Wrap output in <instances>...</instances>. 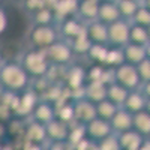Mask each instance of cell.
<instances>
[{
    "mask_svg": "<svg viewBox=\"0 0 150 150\" xmlns=\"http://www.w3.org/2000/svg\"><path fill=\"white\" fill-rule=\"evenodd\" d=\"M32 78L18 62V59H5L0 66V87L2 92L23 93L30 89Z\"/></svg>",
    "mask_w": 150,
    "mask_h": 150,
    "instance_id": "cell-1",
    "label": "cell"
},
{
    "mask_svg": "<svg viewBox=\"0 0 150 150\" xmlns=\"http://www.w3.org/2000/svg\"><path fill=\"white\" fill-rule=\"evenodd\" d=\"M17 59L21 63V66L26 69V72L30 75L32 80L47 77L50 72V68H51L47 53L42 51V50L32 48V47H27L26 50H23Z\"/></svg>",
    "mask_w": 150,
    "mask_h": 150,
    "instance_id": "cell-2",
    "label": "cell"
},
{
    "mask_svg": "<svg viewBox=\"0 0 150 150\" xmlns=\"http://www.w3.org/2000/svg\"><path fill=\"white\" fill-rule=\"evenodd\" d=\"M26 39L29 47L47 51L50 47L60 41L62 38L57 26H30L26 35Z\"/></svg>",
    "mask_w": 150,
    "mask_h": 150,
    "instance_id": "cell-3",
    "label": "cell"
},
{
    "mask_svg": "<svg viewBox=\"0 0 150 150\" xmlns=\"http://www.w3.org/2000/svg\"><path fill=\"white\" fill-rule=\"evenodd\" d=\"M47 57H48V62L51 66H71L75 63V56L74 50L71 47V44L65 39H60L57 41L54 45H51L48 50H47Z\"/></svg>",
    "mask_w": 150,
    "mask_h": 150,
    "instance_id": "cell-4",
    "label": "cell"
},
{
    "mask_svg": "<svg viewBox=\"0 0 150 150\" xmlns=\"http://www.w3.org/2000/svg\"><path fill=\"white\" fill-rule=\"evenodd\" d=\"M114 83H119L128 90H138L143 84V80L140 77L138 68L129 63H123L114 69Z\"/></svg>",
    "mask_w": 150,
    "mask_h": 150,
    "instance_id": "cell-5",
    "label": "cell"
},
{
    "mask_svg": "<svg viewBox=\"0 0 150 150\" xmlns=\"http://www.w3.org/2000/svg\"><path fill=\"white\" fill-rule=\"evenodd\" d=\"M129 35H131V21L122 18L108 26V44L111 47L123 48L126 44H129Z\"/></svg>",
    "mask_w": 150,
    "mask_h": 150,
    "instance_id": "cell-6",
    "label": "cell"
},
{
    "mask_svg": "<svg viewBox=\"0 0 150 150\" xmlns=\"http://www.w3.org/2000/svg\"><path fill=\"white\" fill-rule=\"evenodd\" d=\"M57 27H59V32H60V38L68 41V42L75 39L77 36L86 33V23L83 20H80L77 15L63 18L62 21H59Z\"/></svg>",
    "mask_w": 150,
    "mask_h": 150,
    "instance_id": "cell-7",
    "label": "cell"
},
{
    "mask_svg": "<svg viewBox=\"0 0 150 150\" xmlns=\"http://www.w3.org/2000/svg\"><path fill=\"white\" fill-rule=\"evenodd\" d=\"M86 129H87V137H89L93 143H101L105 138H108V137L114 135L111 123L108 120H102L99 117H96L89 125H86Z\"/></svg>",
    "mask_w": 150,
    "mask_h": 150,
    "instance_id": "cell-8",
    "label": "cell"
},
{
    "mask_svg": "<svg viewBox=\"0 0 150 150\" xmlns=\"http://www.w3.org/2000/svg\"><path fill=\"white\" fill-rule=\"evenodd\" d=\"M54 119H56V105L45 101V99H39V102L36 104L35 110L32 111V114L29 117V120L45 125V126Z\"/></svg>",
    "mask_w": 150,
    "mask_h": 150,
    "instance_id": "cell-9",
    "label": "cell"
},
{
    "mask_svg": "<svg viewBox=\"0 0 150 150\" xmlns=\"http://www.w3.org/2000/svg\"><path fill=\"white\" fill-rule=\"evenodd\" d=\"M39 96H38L32 89H27L26 92H23L18 95V108L15 111V117H23L29 120L32 111L35 110L36 104L39 102Z\"/></svg>",
    "mask_w": 150,
    "mask_h": 150,
    "instance_id": "cell-10",
    "label": "cell"
},
{
    "mask_svg": "<svg viewBox=\"0 0 150 150\" xmlns=\"http://www.w3.org/2000/svg\"><path fill=\"white\" fill-rule=\"evenodd\" d=\"M98 117L96 104L89 99H78L75 101V120L81 125H89Z\"/></svg>",
    "mask_w": 150,
    "mask_h": 150,
    "instance_id": "cell-11",
    "label": "cell"
},
{
    "mask_svg": "<svg viewBox=\"0 0 150 150\" xmlns=\"http://www.w3.org/2000/svg\"><path fill=\"white\" fill-rule=\"evenodd\" d=\"M86 84H87V66H81L77 63L71 65L66 72L65 86L69 90H77V89H83Z\"/></svg>",
    "mask_w": 150,
    "mask_h": 150,
    "instance_id": "cell-12",
    "label": "cell"
},
{
    "mask_svg": "<svg viewBox=\"0 0 150 150\" xmlns=\"http://www.w3.org/2000/svg\"><path fill=\"white\" fill-rule=\"evenodd\" d=\"M23 138L30 143H36V144H44L47 146L48 141V134H47V126L41 123H36L32 120L26 122V129H24Z\"/></svg>",
    "mask_w": 150,
    "mask_h": 150,
    "instance_id": "cell-13",
    "label": "cell"
},
{
    "mask_svg": "<svg viewBox=\"0 0 150 150\" xmlns=\"http://www.w3.org/2000/svg\"><path fill=\"white\" fill-rule=\"evenodd\" d=\"M86 35L92 44H108V24L101 20H95L86 24Z\"/></svg>",
    "mask_w": 150,
    "mask_h": 150,
    "instance_id": "cell-14",
    "label": "cell"
},
{
    "mask_svg": "<svg viewBox=\"0 0 150 150\" xmlns=\"http://www.w3.org/2000/svg\"><path fill=\"white\" fill-rule=\"evenodd\" d=\"M71 131V125L62 122L59 119H54L47 125V134L50 143H66Z\"/></svg>",
    "mask_w": 150,
    "mask_h": 150,
    "instance_id": "cell-15",
    "label": "cell"
},
{
    "mask_svg": "<svg viewBox=\"0 0 150 150\" xmlns=\"http://www.w3.org/2000/svg\"><path fill=\"white\" fill-rule=\"evenodd\" d=\"M99 0H78V8H77V17L83 20L86 24L98 20L99 17Z\"/></svg>",
    "mask_w": 150,
    "mask_h": 150,
    "instance_id": "cell-16",
    "label": "cell"
},
{
    "mask_svg": "<svg viewBox=\"0 0 150 150\" xmlns=\"http://www.w3.org/2000/svg\"><path fill=\"white\" fill-rule=\"evenodd\" d=\"M111 126L116 135L128 132L131 129H134V114H131L129 111H126L125 108H119V111L116 112V116L111 119Z\"/></svg>",
    "mask_w": 150,
    "mask_h": 150,
    "instance_id": "cell-17",
    "label": "cell"
},
{
    "mask_svg": "<svg viewBox=\"0 0 150 150\" xmlns=\"http://www.w3.org/2000/svg\"><path fill=\"white\" fill-rule=\"evenodd\" d=\"M123 54H125V60L126 63L138 66L141 62H144L147 59V50L143 45H137V44H126L123 47Z\"/></svg>",
    "mask_w": 150,
    "mask_h": 150,
    "instance_id": "cell-18",
    "label": "cell"
},
{
    "mask_svg": "<svg viewBox=\"0 0 150 150\" xmlns=\"http://www.w3.org/2000/svg\"><path fill=\"white\" fill-rule=\"evenodd\" d=\"M117 140L120 144L122 150H140L143 143H144V137H141L137 131L131 129L128 132H123L117 135Z\"/></svg>",
    "mask_w": 150,
    "mask_h": 150,
    "instance_id": "cell-19",
    "label": "cell"
},
{
    "mask_svg": "<svg viewBox=\"0 0 150 150\" xmlns=\"http://www.w3.org/2000/svg\"><path fill=\"white\" fill-rule=\"evenodd\" d=\"M146 104H147V98L141 93V90H131L126 101H125L123 107L126 111H129L131 114H137L140 111H144L146 110Z\"/></svg>",
    "mask_w": 150,
    "mask_h": 150,
    "instance_id": "cell-20",
    "label": "cell"
},
{
    "mask_svg": "<svg viewBox=\"0 0 150 150\" xmlns=\"http://www.w3.org/2000/svg\"><path fill=\"white\" fill-rule=\"evenodd\" d=\"M30 20H32V26H57L59 24L54 9L50 6H45L38 12H35V14H32Z\"/></svg>",
    "mask_w": 150,
    "mask_h": 150,
    "instance_id": "cell-21",
    "label": "cell"
},
{
    "mask_svg": "<svg viewBox=\"0 0 150 150\" xmlns=\"http://www.w3.org/2000/svg\"><path fill=\"white\" fill-rule=\"evenodd\" d=\"M56 119L65 122L68 125L77 123L75 120V101L74 99H65L56 105Z\"/></svg>",
    "mask_w": 150,
    "mask_h": 150,
    "instance_id": "cell-22",
    "label": "cell"
},
{
    "mask_svg": "<svg viewBox=\"0 0 150 150\" xmlns=\"http://www.w3.org/2000/svg\"><path fill=\"white\" fill-rule=\"evenodd\" d=\"M98 20H101L105 24H112L119 20H122L120 11L117 3H111V2H101V6H99V17Z\"/></svg>",
    "mask_w": 150,
    "mask_h": 150,
    "instance_id": "cell-23",
    "label": "cell"
},
{
    "mask_svg": "<svg viewBox=\"0 0 150 150\" xmlns=\"http://www.w3.org/2000/svg\"><path fill=\"white\" fill-rule=\"evenodd\" d=\"M107 89L108 86H105L104 83H87L84 87V98L98 104L107 99Z\"/></svg>",
    "mask_w": 150,
    "mask_h": 150,
    "instance_id": "cell-24",
    "label": "cell"
},
{
    "mask_svg": "<svg viewBox=\"0 0 150 150\" xmlns=\"http://www.w3.org/2000/svg\"><path fill=\"white\" fill-rule=\"evenodd\" d=\"M77 8H78V0H57L53 9L57 15V20L62 21L63 18L77 15Z\"/></svg>",
    "mask_w": 150,
    "mask_h": 150,
    "instance_id": "cell-25",
    "label": "cell"
},
{
    "mask_svg": "<svg viewBox=\"0 0 150 150\" xmlns=\"http://www.w3.org/2000/svg\"><path fill=\"white\" fill-rule=\"evenodd\" d=\"M110 51V45L105 44H93L87 53L86 59L89 63H96V65H105V60Z\"/></svg>",
    "mask_w": 150,
    "mask_h": 150,
    "instance_id": "cell-26",
    "label": "cell"
},
{
    "mask_svg": "<svg viewBox=\"0 0 150 150\" xmlns=\"http://www.w3.org/2000/svg\"><path fill=\"white\" fill-rule=\"evenodd\" d=\"M129 92L131 90H128L126 87L120 86L119 83H111L108 86V89H107V99H110L111 102H114L119 107H123Z\"/></svg>",
    "mask_w": 150,
    "mask_h": 150,
    "instance_id": "cell-27",
    "label": "cell"
},
{
    "mask_svg": "<svg viewBox=\"0 0 150 150\" xmlns=\"http://www.w3.org/2000/svg\"><path fill=\"white\" fill-rule=\"evenodd\" d=\"M134 131H137L144 138H150V112L140 111L134 114Z\"/></svg>",
    "mask_w": 150,
    "mask_h": 150,
    "instance_id": "cell-28",
    "label": "cell"
},
{
    "mask_svg": "<svg viewBox=\"0 0 150 150\" xmlns=\"http://www.w3.org/2000/svg\"><path fill=\"white\" fill-rule=\"evenodd\" d=\"M129 42H131V44H137V45L147 47V45L150 44V38H149V30H147V27H143V26H138V24L131 23Z\"/></svg>",
    "mask_w": 150,
    "mask_h": 150,
    "instance_id": "cell-29",
    "label": "cell"
},
{
    "mask_svg": "<svg viewBox=\"0 0 150 150\" xmlns=\"http://www.w3.org/2000/svg\"><path fill=\"white\" fill-rule=\"evenodd\" d=\"M119 105H116L114 102H111L110 99H104V101L98 102L96 104V112H98V117L102 119V120H108L111 122V119L116 116V112L119 111Z\"/></svg>",
    "mask_w": 150,
    "mask_h": 150,
    "instance_id": "cell-30",
    "label": "cell"
},
{
    "mask_svg": "<svg viewBox=\"0 0 150 150\" xmlns=\"http://www.w3.org/2000/svg\"><path fill=\"white\" fill-rule=\"evenodd\" d=\"M117 6H119L122 18L128 20V21H132V18L137 14V11L140 9L141 3L138 2V0H119Z\"/></svg>",
    "mask_w": 150,
    "mask_h": 150,
    "instance_id": "cell-31",
    "label": "cell"
},
{
    "mask_svg": "<svg viewBox=\"0 0 150 150\" xmlns=\"http://www.w3.org/2000/svg\"><path fill=\"white\" fill-rule=\"evenodd\" d=\"M69 44H71V47H72V50H74V53H75L77 57H86L87 53H89V50H90V47L93 45L86 33L77 36L72 41H69Z\"/></svg>",
    "mask_w": 150,
    "mask_h": 150,
    "instance_id": "cell-32",
    "label": "cell"
},
{
    "mask_svg": "<svg viewBox=\"0 0 150 150\" xmlns=\"http://www.w3.org/2000/svg\"><path fill=\"white\" fill-rule=\"evenodd\" d=\"M123 63H126L125 54H123V48L110 45V51H108V56H107V60H105V66H108L111 69H116Z\"/></svg>",
    "mask_w": 150,
    "mask_h": 150,
    "instance_id": "cell-33",
    "label": "cell"
},
{
    "mask_svg": "<svg viewBox=\"0 0 150 150\" xmlns=\"http://www.w3.org/2000/svg\"><path fill=\"white\" fill-rule=\"evenodd\" d=\"M87 138V129H86V125L81 123H74L71 125V131H69V137H68V143L75 147L77 144H80L83 140Z\"/></svg>",
    "mask_w": 150,
    "mask_h": 150,
    "instance_id": "cell-34",
    "label": "cell"
},
{
    "mask_svg": "<svg viewBox=\"0 0 150 150\" xmlns=\"http://www.w3.org/2000/svg\"><path fill=\"white\" fill-rule=\"evenodd\" d=\"M134 24H138V26H143V27H150V11L146 8V6H140V9L137 11L135 17L132 18Z\"/></svg>",
    "mask_w": 150,
    "mask_h": 150,
    "instance_id": "cell-35",
    "label": "cell"
},
{
    "mask_svg": "<svg viewBox=\"0 0 150 150\" xmlns=\"http://www.w3.org/2000/svg\"><path fill=\"white\" fill-rule=\"evenodd\" d=\"M96 150H122L119 140H117V135H111L108 138H105L101 143H96Z\"/></svg>",
    "mask_w": 150,
    "mask_h": 150,
    "instance_id": "cell-36",
    "label": "cell"
},
{
    "mask_svg": "<svg viewBox=\"0 0 150 150\" xmlns=\"http://www.w3.org/2000/svg\"><path fill=\"white\" fill-rule=\"evenodd\" d=\"M45 6H47L45 5V0H26V2L21 5V8L26 11L29 15L35 14V12H38L39 9H42Z\"/></svg>",
    "mask_w": 150,
    "mask_h": 150,
    "instance_id": "cell-37",
    "label": "cell"
},
{
    "mask_svg": "<svg viewBox=\"0 0 150 150\" xmlns=\"http://www.w3.org/2000/svg\"><path fill=\"white\" fill-rule=\"evenodd\" d=\"M137 68H138V72H140V77H141L143 83L150 81V59H146L144 62H141Z\"/></svg>",
    "mask_w": 150,
    "mask_h": 150,
    "instance_id": "cell-38",
    "label": "cell"
},
{
    "mask_svg": "<svg viewBox=\"0 0 150 150\" xmlns=\"http://www.w3.org/2000/svg\"><path fill=\"white\" fill-rule=\"evenodd\" d=\"M9 27V17H8V12L2 8L0 9V33H6Z\"/></svg>",
    "mask_w": 150,
    "mask_h": 150,
    "instance_id": "cell-39",
    "label": "cell"
},
{
    "mask_svg": "<svg viewBox=\"0 0 150 150\" xmlns=\"http://www.w3.org/2000/svg\"><path fill=\"white\" fill-rule=\"evenodd\" d=\"M18 150H47V146L30 143V141H26V140L23 138V144L18 147Z\"/></svg>",
    "mask_w": 150,
    "mask_h": 150,
    "instance_id": "cell-40",
    "label": "cell"
},
{
    "mask_svg": "<svg viewBox=\"0 0 150 150\" xmlns=\"http://www.w3.org/2000/svg\"><path fill=\"white\" fill-rule=\"evenodd\" d=\"M47 150H74V147L66 141V143H48Z\"/></svg>",
    "mask_w": 150,
    "mask_h": 150,
    "instance_id": "cell-41",
    "label": "cell"
},
{
    "mask_svg": "<svg viewBox=\"0 0 150 150\" xmlns=\"http://www.w3.org/2000/svg\"><path fill=\"white\" fill-rule=\"evenodd\" d=\"M140 90H141V93L149 99V98H150V81H144V83L141 84V87H140Z\"/></svg>",
    "mask_w": 150,
    "mask_h": 150,
    "instance_id": "cell-42",
    "label": "cell"
},
{
    "mask_svg": "<svg viewBox=\"0 0 150 150\" xmlns=\"http://www.w3.org/2000/svg\"><path fill=\"white\" fill-rule=\"evenodd\" d=\"M140 150H150V138H146Z\"/></svg>",
    "mask_w": 150,
    "mask_h": 150,
    "instance_id": "cell-43",
    "label": "cell"
},
{
    "mask_svg": "<svg viewBox=\"0 0 150 150\" xmlns=\"http://www.w3.org/2000/svg\"><path fill=\"white\" fill-rule=\"evenodd\" d=\"M143 6H146V8H147V9L150 11V0H146V2L143 3Z\"/></svg>",
    "mask_w": 150,
    "mask_h": 150,
    "instance_id": "cell-44",
    "label": "cell"
},
{
    "mask_svg": "<svg viewBox=\"0 0 150 150\" xmlns=\"http://www.w3.org/2000/svg\"><path fill=\"white\" fill-rule=\"evenodd\" d=\"M146 111H149V112H150V98L147 99V104H146Z\"/></svg>",
    "mask_w": 150,
    "mask_h": 150,
    "instance_id": "cell-45",
    "label": "cell"
},
{
    "mask_svg": "<svg viewBox=\"0 0 150 150\" xmlns=\"http://www.w3.org/2000/svg\"><path fill=\"white\" fill-rule=\"evenodd\" d=\"M146 50H147V59H150V44L146 47Z\"/></svg>",
    "mask_w": 150,
    "mask_h": 150,
    "instance_id": "cell-46",
    "label": "cell"
},
{
    "mask_svg": "<svg viewBox=\"0 0 150 150\" xmlns=\"http://www.w3.org/2000/svg\"><path fill=\"white\" fill-rule=\"evenodd\" d=\"M12 2H14V3H18V5H23L24 2H26V0H12Z\"/></svg>",
    "mask_w": 150,
    "mask_h": 150,
    "instance_id": "cell-47",
    "label": "cell"
},
{
    "mask_svg": "<svg viewBox=\"0 0 150 150\" xmlns=\"http://www.w3.org/2000/svg\"><path fill=\"white\" fill-rule=\"evenodd\" d=\"M99 2H111V3H117L119 0H99Z\"/></svg>",
    "mask_w": 150,
    "mask_h": 150,
    "instance_id": "cell-48",
    "label": "cell"
},
{
    "mask_svg": "<svg viewBox=\"0 0 150 150\" xmlns=\"http://www.w3.org/2000/svg\"><path fill=\"white\" fill-rule=\"evenodd\" d=\"M138 2H140V3H141V5H143V3H144V2H146V0H138Z\"/></svg>",
    "mask_w": 150,
    "mask_h": 150,
    "instance_id": "cell-49",
    "label": "cell"
},
{
    "mask_svg": "<svg viewBox=\"0 0 150 150\" xmlns=\"http://www.w3.org/2000/svg\"><path fill=\"white\" fill-rule=\"evenodd\" d=\"M147 30H149V38H150V27H147Z\"/></svg>",
    "mask_w": 150,
    "mask_h": 150,
    "instance_id": "cell-50",
    "label": "cell"
}]
</instances>
